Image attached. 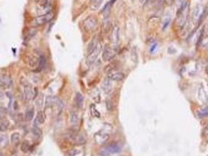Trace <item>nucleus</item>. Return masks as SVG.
<instances>
[{"instance_id":"1","label":"nucleus","mask_w":208,"mask_h":156,"mask_svg":"<svg viewBox=\"0 0 208 156\" xmlns=\"http://www.w3.org/2000/svg\"><path fill=\"white\" fill-rule=\"evenodd\" d=\"M189 14V2H182L181 6L177 12V17H176V24L178 25V28L182 30L185 28L187 21H188Z\"/></svg>"},{"instance_id":"2","label":"nucleus","mask_w":208,"mask_h":156,"mask_svg":"<svg viewBox=\"0 0 208 156\" xmlns=\"http://www.w3.org/2000/svg\"><path fill=\"white\" fill-rule=\"evenodd\" d=\"M122 149V145L118 142H112L99 150V155L100 156H110L111 155L119 153Z\"/></svg>"},{"instance_id":"3","label":"nucleus","mask_w":208,"mask_h":156,"mask_svg":"<svg viewBox=\"0 0 208 156\" xmlns=\"http://www.w3.org/2000/svg\"><path fill=\"white\" fill-rule=\"evenodd\" d=\"M24 88H23V95H24V100L26 101H30L36 97L38 95V89L36 87L33 89L32 87L28 83H26L25 84H23Z\"/></svg>"},{"instance_id":"4","label":"nucleus","mask_w":208,"mask_h":156,"mask_svg":"<svg viewBox=\"0 0 208 156\" xmlns=\"http://www.w3.org/2000/svg\"><path fill=\"white\" fill-rule=\"evenodd\" d=\"M204 6H203L201 4L196 5L194 8L193 11L192 13V21L195 25L199 26L202 20V15L204 10Z\"/></svg>"},{"instance_id":"5","label":"nucleus","mask_w":208,"mask_h":156,"mask_svg":"<svg viewBox=\"0 0 208 156\" xmlns=\"http://www.w3.org/2000/svg\"><path fill=\"white\" fill-rule=\"evenodd\" d=\"M53 17H54V13L49 12L48 13L40 15V16L35 17L34 22L36 25H42L51 21L53 19Z\"/></svg>"},{"instance_id":"6","label":"nucleus","mask_w":208,"mask_h":156,"mask_svg":"<svg viewBox=\"0 0 208 156\" xmlns=\"http://www.w3.org/2000/svg\"><path fill=\"white\" fill-rule=\"evenodd\" d=\"M84 26H85V29L89 31H94L96 30L97 20L93 16H89L85 20Z\"/></svg>"},{"instance_id":"7","label":"nucleus","mask_w":208,"mask_h":156,"mask_svg":"<svg viewBox=\"0 0 208 156\" xmlns=\"http://www.w3.org/2000/svg\"><path fill=\"white\" fill-rule=\"evenodd\" d=\"M100 51H101V45H100V44H98L96 48L88 55L87 63L89 65H92L96 60L97 57L99 56V53H100Z\"/></svg>"},{"instance_id":"8","label":"nucleus","mask_w":208,"mask_h":156,"mask_svg":"<svg viewBox=\"0 0 208 156\" xmlns=\"http://www.w3.org/2000/svg\"><path fill=\"white\" fill-rule=\"evenodd\" d=\"M116 55V51L110 47H106L103 52V59L104 61H109L112 59Z\"/></svg>"},{"instance_id":"9","label":"nucleus","mask_w":208,"mask_h":156,"mask_svg":"<svg viewBox=\"0 0 208 156\" xmlns=\"http://www.w3.org/2000/svg\"><path fill=\"white\" fill-rule=\"evenodd\" d=\"M0 85L2 86L4 89H7L12 85V79L11 77L8 74H4L2 77H0Z\"/></svg>"},{"instance_id":"10","label":"nucleus","mask_w":208,"mask_h":156,"mask_svg":"<svg viewBox=\"0 0 208 156\" xmlns=\"http://www.w3.org/2000/svg\"><path fill=\"white\" fill-rule=\"evenodd\" d=\"M71 139L74 141L75 144L77 145H81V144H84L86 142V139L82 134H78L77 132H74L72 134H71Z\"/></svg>"},{"instance_id":"11","label":"nucleus","mask_w":208,"mask_h":156,"mask_svg":"<svg viewBox=\"0 0 208 156\" xmlns=\"http://www.w3.org/2000/svg\"><path fill=\"white\" fill-rule=\"evenodd\" d=\"M110 40H111L112 43L115 46L118 45L120 40V30L119 27L117 26L113 27V30H112L111 36H110Z\"/></svg>"},{"instance_id":"12","label":"nucleus","mask_w":208,"mask_h":156,"mask_svg":"<svg viewBox=\"0 0 208 156\" xmlns=\"http://www.w3.org/2000/svg\"><path fill=\"white\" fill-rule=\"evenodd\" d=\"M108 78L111 81H121L125 79V74L119 71H110L108 73Z\"/></svg>"},{"instance_id":"13","label":"nucleus","mask_w":208,"mask_h":156,"mask_svg":"<svg viewBox=\"0 0 208 156\" xmlns=\"http://www.w3.org/2000/svg\"><path fill=\"white\" fill-rule=\"evenodd\" d=\"M108 138H109V134L103 131L99 132V133H97L95 135V140L98 144H103V143H105L108 140Z\"/></svg>"},{"instance_id":"14","label":"nucleus","mask_w":208,"mask_h":156,"mask_svg":"<svg viewBox=\"0 0 208 156\" xmlns=\"http://www.w3.org/2000/svg\"><path fill=\"white\" fill-rule=\"evenodd\" d=\"M102 87H103V91L105 92L106 94H110L112 91V84H111V80H110L108 77L105 81H103V85H102Z\"/></svg>"},{"instance_id":"15","label":"nucleus","mask_w":208,"mask_h":156,"mask_svg":"<svg viewBox=\"0 0 208 156\" xmlns=\"http://www.w3.org/2000/svg\"><path fill=\"white\" fill-rule=\"evenodd\" d=\"M198 97L200 98V100L202 102L205 103V102H207V95L206 91H205V89H204V85L200 86L198 89Z\"/></svg>"},{"instance_id":"16","label":"nucleus","mask_w":208,"mask_h":156,"mask_svg":"<svg viewBox=\"0 0 208 156\" xmlns=\"http://www.w3.org/2000/svg\"><path fill=\"white\" fill-rule=\"evenodd\" d=\"M45 120V114L43 112H39L37 113L36 118L34 120V124L36 126H39V125H42V124L44 123Z\"/></svg>"},{"instance_id":"17","label":"nucleus","mask_w":208,"mask_h":156,"mask_svg":"<svg viewBox=\"0 0 208 156\" xmlns=\"http://www.w3.org/2000/svg\"><path fill=\"white\" fill-rule=\"evenodd\" d=\"M75 103L77 105L78 108L79 109H81L83 106V104H84V97L81 95V93L78 92L76 94V96H75Z\"/></svg>"},{"instance_id":"18","label":"nucleus","mask_w":208,"mask_h":156,"mask_svg":"<svg viewBox=\"0 0 208 156\" xmlns=\"http://www.w3.org/2000/svg\"><path fill=\"white\" fill-rule=\"evenodd\" d=\"M98 44H99V43H98L97 38H94L91 41V42L89 43V45H88V49H87L88 54H90V53H91L95 49V48H96Z\"/></svg>"},{"instance_id":"19","label":"nucleus","mask_w":208,"mask_h":156,"mask_svg":"<svg viewBox=\"0 0 208 156\" xmlns=\"http://www.w3.org/2000/svg\"><path fill=\"white\" fill-rule=\"evenodd\" d=\"M9 139L6 135L2 134H0V148H6L8 146Z\"/></svg>"},{"instance_id":"20","label":"nucleus","mask_w":208,"mask_h":156,"mask_svg":"<svg viewBox=\"0 0 208 156\" xmlns=\"http://www.w3.org/2000/svg\"><path fill=\"white\" fill-rule=\"evenodd\" d=\"M34 109L33 107H30L28 109H27L26 112H25V118L27 120L31 121L34 118Z\"/></svg>"},{"instance_id":"21","label":"nucleus","mask_w":208,"mask_h":156,"mask_svg":"<svg viewBox=\"0 0 208 156\" xmlns=\"http://www.w3.org/2000/svg\"><path fill=\"white\" fill-rule=\"evenodd\" d=\"M78 115L76 112L72 111L71 112V123L73 126H77L78 123Z\"/></svg>"},{"instance_id":"22","label":"nucleus","mask_w":208,"mask_h":156,"mask_svg":"<svg viewBox=\"0 0 208 156\" xmlns=\"http://www.w3.org/2000/svg\"><path fill=\"white\" fill-rule=\"evenodd\" d=\"M197 116L200 119H203V118L207 117L208 116V106H207L206 107L203 108L200 110H199L198 112H197Z\"/></svg>"},{"instance_id":"23","label":"nucleus","mask_w":208,"mask_h":156,"mask_svg":"<svg viewBox=\"0 0 208 156\" xmlns=\"http://www.w3.org/2000/svg\"><path fill=\"white\" fill-rule=\"evenodd\" d=\"M32 134L33 135H34V137H35L37 139H39V138H40L41 137H42V130H41L39 126L35 125V126L32 128Z\"/></svg>"},{"instance_id":"24","label":"nucleus","mask_w":208,"mask_h":156,"mask_svg":"<svg viewBox=\"0 0 208 156\" xmlns=\"http://www.w3.org/2000/svg\"><path fill=\"white\" fill-rule=\"evenodd\" d=\"M20 136L19 133H13V134L11 135V138H10V140H11V143L14 145H16L20 142Z\"/></svg>"},{"instance_id":"25","label":"nucleus","mask_w":208,"mask_h":156,"mask_svg":"<svg viewBox=\"0 0 208 156\" xmlns=\"http://www.w3.org/2000/svg\"><path fill=\"white\" fill-rule=\"evenodd\" d=\"M30 147L31 145L28 140H24L22 144H21V145H20V150L22 151L24 153H26V152H28L29 151Z\"/></svg>"},{"instance_id":"26","label":"nucleus","mask_w":208,"mask_h":156,"mask_svg":"<svg viewBox=\"0 0 208 156\" xmlns=\"http://www.w3.org/2000/svg\"><path fill=\"white\" fill-rule=\"evenodd\" d=\"M10 126V123L7 120H4V121L0 122V131L5 132L9 129Z\"/></svg>"},{"instance_id":"27","label":"nucleus","mask_w":208,"mask_h":156,"mask_svg":"<svg viewBox=\"0 0 208 156\" xmlns=\"http://www.w3.org/2000/svg\"><path fill=\"white\" fill-rule=\"evenodd\" d=\"M57 100L58 99H57V98L54 97H48L46 98V101H45V106L50 107V106H53L55 103L57 104Z\"/></svg>"},{"instance_id":"28","label":"nucleus","mask_w":208,"mask_h":156,"mask_svg":"<svg viewBox=\"0 0 208 156\" xmlns=\"http://www.w3.org/2000/svg\"><path fill=\"white\" fill-rule=\"evenodd\" d=\"M103 2V0H92V9L94 10L99 9Z\"/></svg>"},{"instance_id":"29","label":"nucleus","mask_w":208,"mask_h":156,"mask_svg":"<svg viewBox=\"0 0 208 156\" xmlns=\"http://www.w3.org/2000/svg\"><path fill=\"white\" fill-rule=\"evenodd\" d=\"M45 64H46V62H45V57L41 56L39 59V69H42L45 67Z\"/></svg>"},{"instance_id":"30","label":"nucleus","mask_w":208,"mask_h":156,"mask_svg":"<svg viewBox=\"0 0 208 156\" xmlns=\"http://www.w3.org/2000/svg\"><path fill=\"white\" fill-rule=\"evenodd\" d=\"M91 112H92V115L93 116H95V117H98V118L100 117V113H99V112L97 111V109H95L94 105H92L91 106Z\"/></svg>"},{"instance_id":"31","label":"nucleus","mask_w":208,"mask_h":156,"mask_svg":"<svg viewBox=\"0 0 208 156\" xmlns=\"http://www.w3.org/2000/svg\"><path fill=\"white\" fill-rule=\"evenodd\" d=\"M80 152H81V151L78 149H71V150L67 152V155L69 156H76L80 154Z\"/></svg>"},{"instance_id":"32","label":"nucleus","mask_w":208,"mask_h":156,"mask_svg":"<svg viewBox=\"0 0 208 156\" xmlns=\"http://www.w3.org/2000/svg\"><path fill=\"white\" fill-rule=\"evenodd\" d=\"M170 23H171V18L170 17H166L164 20V24H163V27H162V29L163 30H166L168 28V27L169 26Z\"/></svg>"},{"instance_id":"33","label":"nucleus","mask_w":208,"mask_h":156,"mask_svg":"<svg viewBox=\"0 0 208 156\" xmlns=\"http://www.w3.org/2000/svg\"><path fill=\"white\" fill-rule=\"evenodd\" d=\"M42 95L41 96H39V98L37 99L36 101V106L38 108H42L43 106V101H42Z\"/></svg>"},{"instance_id":"34","label":"nucleus","mask_w":208,"mask_h":156,"mask_svg":"<svg viewBox=\"0 0 208 156\" xmlns=\"http://www.w3.org/2000/svg\"><path fill=\"white\" fill-rule=\"evenodd\" d=\"M157 45L156 44V43H154V45H152V46H151V48H150V53H153L154 52V51L157 49Z\"/></svg>"},{"instance_id":"35","label":"nucleus","mask_w":208,"mask_h":156,"mask_svg":"<svg viewBox=\"0 0 208 156\" xmlns=\"http://www.w3.org/2000/svg\"><path fill=\"white\" fill-rule=\"evenodd\" d=\"M203 135L204 136H207L208 135V125L204 127V130H203Z\"/></svg>"},{"instance_id":"36","label":"nucleus","mask_w":208,"mask_h":156,"mask_svg":"<svg viewBox=\"0 0 208 156\" xmlns=\"http://www.w3.org/2000/svg\"><path fill=\"white\" fill-rule=\"evenodd\" d=\"M174 0H164V2H166V4L168 5V6H171V5L173 4Z\"/></svg>"},{"instance_id":"37","label":"nucleus","mask_w":208,"mask_h":156,"mask_svg":"<svg viewBox=\"0 0 208 156\" xmlns=\"http://www.w3.org/2000/svg\"><path fill=\"white\" fill-rule=\"evenodd\" d=\"M139 2L141 4H145V2H146V0H139Z\"/></svg>"},{"instance_id":"38","label":"nucleus","mask_w":208,"mask_h":156,"mask_svg":"<svg viewBox=\"0 0 208 156\" xmlns=\"http://www.w3.org/2000/svg\"><path fill=\"white\" fill-rule=\"evenodd\" d=\"M0 156H4V155L2 154V152H0Z\"/></svg>"},{"instance_id":"39","label":"nucleus","mask_w":208,"mask_h":156,"mask_svg":"<svg viewBox=\"0 0 208 156\" xmlns=\"http://www.w3.org/2000/svg\"><path fill=\"white\" fill-rule=\"evenodd\" d=\"M207 102H208V95H207Z\"/></svg>"}]
</instances>
